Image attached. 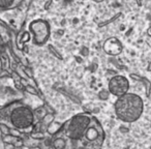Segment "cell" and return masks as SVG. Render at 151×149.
<instances>
[{
	"instance_id": "8",
	"label": "cell",
	"mask_w": 151,
	"mask_h": 149,
	"mask_svg": "<svg viewBox=\"0 0 151 149\" xmlns=\"http://www.w3.org/2000/svg\"><path fill=\"white\" fill-rule=\"evenodd\" d=\"M19 141L20 140H19L18 137L12 136V135L3 137V139H2V142L4 143V144H9V145H16Z\"/></svg>"
},
{
	"instance_id": "6",
	"label": "cell",
	"mask_w": 151,
	"mask_h": 149,
	"mask_svg": "<svg viewBox=\"0 0 151 149\" xmlns=\"http://www.w3.org/2000/svg\"><path fill=\"white\" fill-rule=\"evenodd\" d=\"M122 50H123V46H122L121 42L116 37L109 38L104 44V51L112 56L119 55L122 52Z\"/></svg>"
},
{
	"instance_id": "13",
	"label": "cell",
	"mask_w": 151,
	"mask_h": 149,
	"mask_svg": "<svg viewBox=\"0 0 151 149\" xmlns=\"http://www.w3.org/2000/svg\"><path fill=\"white\" fill-rule=\"evenodd\" d=\"M2 149H4V143L2 142Z\"/></svg>"
},
{
	"instance_id": "3",
	"label": "cell",
	"mask_w": 151,
	"mask_h": 149,
	"mask_svg": "<svg viewBox=\"0 0 151 149\" xmlns=\"http://www.w3.org/2000/svg\"><path fill=\"white\" fill-rule=\"evenodd\" d=\"M11 124L17 130H26L33 125L35 113L29 107L24 105L16 106L9 114Z\"/></svg>"
},
{
	"instance_id": "12",
	"label": "cell",
	"mask_w": 151,
	"mask_h": 149,
	"mask_svg": "<svg viewBox=\"0 0 151 149\" xmlns=\"http://www.w3.org/2000/svg\"><path fill=\"white\" fill-rule=\"evenodd\" d=\"M26 89H27V90L29 91L30 93H33V94H36V91L34 90L33 88H31V87H30V86H27V87H26Z\"/></svg>"
},
{
	"instance_id": "10",
	"label": "cell",
	"mask_w": 151,
	"mask_h": 149,
	"mask_svg": "<svg viewBox=\"0 0 151 149\" xmlns=\"http://www.w3.org/2000/svg\"><path fill=\"white\" fill-rule=\"evenodd\" d=\"M59 128H60V125H57V124H55V123H52V124H50V126H49L47 130H48L50 134H56V132L59 130Z\"/></svg>"
},
{
	"instance_id": "9",
	"label": "cell",
	"mask_w": 151,
	"mask_h": 149,
	"mask_svg": "<svg viewBox=\"0 0 151 149\" xmlns=\"http://www.w3.org/2000/svg\"><path fill=\"white\" fill-rule=\"evenodd\" d=\"M16 3L17 2L14 0H0V7H2L3 9H11V7L15 6Z\"/></svg>"
},
{
	"instance_id": "4",
	"label": "cell",
	"mask_w": 151,
	"mask_h": 149,
	"mask_svg": "<svg viewBox=\"0 0 151 149\" xmlns=\"http://www.w3.org/2000/svg\"><path fill=\"white\" fill-rule=\"evenodd\" d=\"M29 31L33 36L32 40L34 44L42 46L48 42L51 34V28L47 21L37 19L29 24Z\"/></svg>"
},
{
	"instance_id": "7",
	"label": "cell",
	"mask_w": 151,
	"mask_h": 149,
	"mask_svg": "<svg viewBox=\"0 0 151 149\" xmlns=\"http://www.w3.org/2000/svg\"><path fill=\"white\" fill-rule=\"evenodd\" d=\"M52 146L54 149H68V140L65 137L59 135L52 140Z\"/></svg>"
},
{
	"instance_id": "1",
	"label": "cell",
	"mask_w": 151,
	"mask_h": 149,
	"mask_svg": "<svg viewBox=\"0 0 151 149\" xmlns=\"http://www.w3.org/2000/svg\"><path fill=\"white\" fill-rule=\"evenodd\" d=\"M116 117L122 122L132 123L140 119L144 111V101L140 95L128 92L118 97L114 104Z\"/></svg>"
},
{
	"instance_id": "11",
	"label": "cell",
	"mask_w": 151,
	"mask_h": 149,
	"mask_svg": "<svg viewBox=\"0 0 151 149\" xmlns=\"http://www.w3.org/2000/svg\"><path fill=\"white\" fill-rule=\"evenodd\" d=\"M0 127H1V132H2L3 137H5V136H9V135H11V130H9V126H6L4 123L0 124Z\"/></svg>"
},
{
	"instance_id": "5",
	"label": "cell",
	"mask_w": 151,
	"mask_h": 149,
	"mask_svg": "<svg viewBox=\"0 0 151 149\" xmlns=\"http://www.w3.org/2000/svg\"><path fill=\"white\" fill-rule=\"evenodd\" d=\"M128 89H129V82L127 78L122 75L113 76L108 83V91L117 99L128 93Z\"/></svg>"
},
{
	"instance_id": "2",
	"label": "cell",
	"mask_w": 151,
	"mask_h": 149,
	"mask_svg": "<svg viewBox=\"0 0 151 149\" xmlns=\"http://www.w3.org/2000/svg\"><path fill=\"white\" fill-rule=\"evenodd\" d=\"M93 117L87 113H80L73 116L64 125L61 127V136L65 137L71 142L82 141L85 134L92 124Z\"/></svg>"
}]
</instances>
